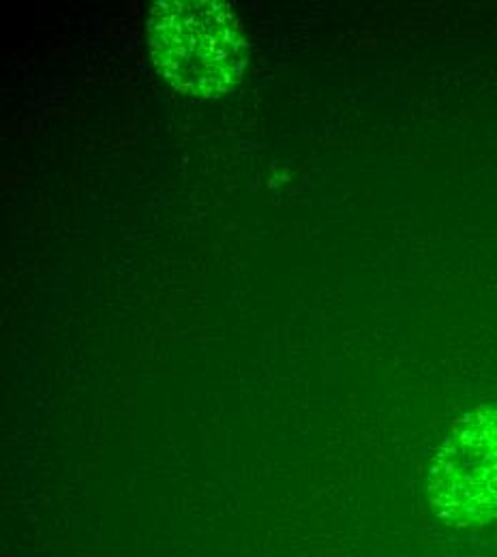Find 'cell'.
<instances>
[{
  "mask_svg": "<svg viewBox=\"0 0 497 557\" xmlns=\"http://www.w3.org/2000/svg\"><path fill=\"white\" fill-rule=\"evenodd\" d=\"M146 35L157 71L191 99L225 95L247 67L245 30L225 2L161 0L150 9Z\"/></svg>",
  "mask_w": 497,
  "mask_h": 557,
  "instance_id": "cell-1",
  "label": "cell"
},
{
  "mask_svg": "<svg viewBox=\"0 0 497 557\" xmlns=\"http://www.w3.org/2000/svg\"><path fill=\"white\" fill-rule=\"evenodd\" d=\"M428 504L452 528L497 519V406H481L452 424L426 479Z\"/></svg>",
  "mask_w": 497,
  "mask_h": 557,
  "instance_id": "cell-2",
  "label": "cell"
}]
</instances>
